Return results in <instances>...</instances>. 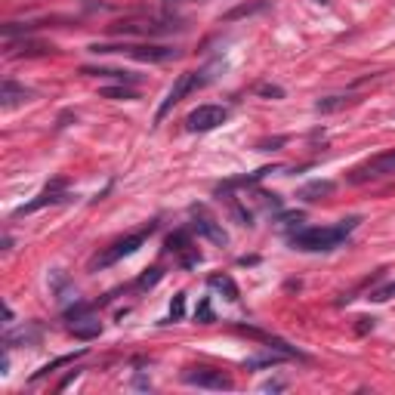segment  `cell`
Returning a JSON list of instances; mask_svg holds the SVG:
<instances>
[{
    "label": "cell",
    "mask_w": 395,
    "mask_h": 395,
    "mask_svg": "<svg viewBox=\"0 0 395 395\" xmlns=\"http://www.w3.org/2000/svg\"><path fill=\"white\" fill-rule=\"evenodd\" d=\"M210 287H213V291H222V293H226V300H238V287H235V281L232 278H229V275H213V278H210Z\"/></svg>",
    "instance_id": "5bb4252c"
},
{
    "label": "cell",
    "mask_w": 395,
    "mask_h": 395,
    "mask_svg": "<svg viewBox=\"0 0 395 395\" xmlns=\"http://www.w3.org/2000/svg\"><path fill=\"white\" fill-rule=\"evenodd\" d=\"M260 96H275V99H281V96H285V90H281V87H269V84H266V87H260Z\"/></svg>",
    "instance_id": "d4e9b609"
},
{
    "label": "cell",
    "mask_w": 395,
    "mask_h": 395,
    "mask_svg": "<svg viewBox=\"0 0 395 395\" xmlns=\"http://www.w3.org/2000/svg\"><path fill=\"white\" fill-rule=\"evenodd\" d=\"M201 325H210L213 321V309H210V300H201V306H198V315H195Z\"/></svg>",
    "instance_id": "7402d4cb"
},
{
    "label": "cell",
    "mask_w": 395,
    "mask_h": 395,
    "mask_svg": "<svg viewBox=\"0 0 395 395\" xmlns=\"http://www.w3.org/2000/svg\"><path fill=\"white\" fill-rule=\"evenodd\" d=\"M358 216H352V220H343L337 222V226H325V229H300V232L291 235V244L296 250H306V253H321V250H334L340 247L349 235L355 232V226H358Z\"/></svg>",
    "instance_id": "6da1fadb"
},
{
    "label": "cell",
    "mask_w": 395,
    "mask_h": 395,
    "mask_svg": "<svg viewBox=\"0 0 395 395\" xmlns=\"http://www.w3.org/2000/svg\"><path fill=\"white\" fill-rule=\"evenodd\" d=\"M59 201H65V180H56L52 186H47L41 195H37V201H31V204H25V207H19V213H16V216L35 213V210L47 207V204H59Z\"/></svg>",
    "instance_id": "ba28073f"
},
{
    "label": "cell",
    "mask_w": 395,
    "mask_h": 395,
    "mask_svg": "<svg viewBox=\"0 0 395 395\" xmlns=\"http://www.w3.org/2000/svg\"><path fill=\"white\" fill-rule=\"evenodd\" d=\"M198 84H201V81H198V75H192V71H186V75H180V77H176L173 90H170V93H167V99H164V102H161V108H157V115H155L157 121H161V117L167 115V111L173 108L176 102H182V99H186L189 93H192V90L198 87Z\"/></svg>",
    "instance_id": "52a82bcc"
},
{
    "label": "cell",
    "mask_w": 395,
    "mask_h": 395,
    "mask_svg": "<svg viewBox=\"0 0 395 395\" xmlns=\"http://www.w3.org/2000/svg\"><path fill=\"white\" fill-rule=\"evenodd\" d=\"M155 222H151L148 229H142V232H133V235H127V238H121V241H115L105 253H99L96 260H93V269H108V266H115L117 260H124V256H130V253H136L142 244H146V238L151 232H155Z\"/></svg>",
    "instance_id": "7a4b0ae2"
},
{
    "label": "cell",
    "mask_w": 395,
    "mask_h": 395,
    "mask_svg": "<svg viewBox=\"0 0 395 395\" xmlns=\"http://www.w3.org/2000/svg\"><path fill=\"white\" fill-rule=\"evenodd\" d=\"M99 96H102V99H136V90L117 84V87H102V90H99Z\"/></svg>",
    "instance_id": "ac0fdd59"
},
{
    "label": "cell",
    "mask_w": 395,
    "mask_h": 395,
    "mask_svg": "<svg viewBox=\"0 0 395 395\" xmlns=\"http://www.w3.org/2000/svg\"><path fill=\"white\" fill-rule=\"evenodd\" d=\"M81 355H84V349H77V352H75V355H62V358L50 361V365H44V367H41V371H37V374H35V380H37V377H44V374H50V371H52V367H59V365H68V361L81 358Z\"/></svg>",
    "instance_id": "d6986e66"
},
{
    "label": "cell",
    "mask_w": 395,
    "mask_h": 395,
    "mask_svg": "<svg viewBox=\"0 0 395 395\" xmlns=\"http://www.w3.org/2000/svg\"><path fill=\"white\" fill-rule=\"evenodd\" d=\"M226 117H229L226 105H198L186 117V127L189 133H207V130H216L220 124H226Z\"/></svg>",
    "instance_id": "277c9868"
},
{
    "label": "cell",
    "mask_w": 395,
    "mask_h": 395,
    "mask_svg": "<svg viewBox=\"0 0 395 395\" xmlns=\"http://www.w3.org/2000/svg\"><path fill=\"white\" fill-rule=\"evenodd\" d=\"M93 52H124V56H133V59H142V62H167V59L176 56V50L170 47H142V44H121V47H108V44H102V47H90Z\"/></svg>",
    "instance_id": "5b68a950"
},
{
    "label": "cell",
    "mask_w": 395,
    "mask_h": 395,
    "mask_svg": "<svg viewBox=\"0 0 395 395\" xmlns=\"http://www.w3.org/2000/svg\"><path fill=\"white\" fill-rule=\"evenodd\" d=\"M81 75L108 77V81H117V84H136V75H130V71H115V68H81Z\"/></svg>",
    "instance_id": "4fadbf2b"
},
{
    "label": "cell",
    "mask_w": 395,
    "mask_h": 395,
    "mask_svg": "<svg viewBox=\"0 0 395 395\" xmlns=\"http://www.w3.org/2000/svg\"><path fill=\"white\" fill-rule=\"evenodd\" d=\"M334 182L331 180H315V182H309V186H302L300 189V198L302 201H318V198H327V195H334Z\"/></svg>",
    "instance_id": "7c38bea8"
},
{
    "label": "cell",
    "mask_w": 395,
    "mask_h": 395,
    "mask_svg": "<svg viewBox=\"0 0 395 395\" xmlns=\"http://www.w3.org/2000/svg\"><path fill=\"white\" fill-rule=\"evenodd\" d=\"M349 102H352V96H327V99H318V102H315V111H321V115H331V111H340Z\"/></svg>",
    "instance_id": "9a60e30c"
},
{
    "label": "cell",
    "mask_w": 395,
    "mask_h": 395,
    "mask_svg": "<svg viewBox=\"0 0 395 395\" xmlns=\"http://www.w3.org/2000/svg\"><path fill=\"white\" fill-rule=\"evenodd\" d=\"M189 386H198V389H232V377L222 371H213V367H192V371L182 374Z\"/></svg>",
    "instance_id": "8992f818"
},
{
    "label": "cell",
    "mask_w": 395,
    "mask_h": 395,
    "mask_svg": "<svg viewBox=\"0 0 395 395\" xmlns=\"http://www.w3.org/2000/svg\"><path fill=\"white\" fill-rule=\"evenodd\" d=\"M195 232L204 235L207 241H213V244H226L229 241V235L222 232V226H216L210 216H195Z\"/></svg>",
    "instance_id": "30bf717a"
},
{
    "label": "cell",
    "mask_w": 395,
    "mask_h": 395,
    "mask_svg": "<svg viewBox=\"0 0 395 395\" xmlns=\"http://www.w3.org/2000/svg\"><path fill=\"white\" fill-rule=\"evenodd\" d=\"M182 315H186V293H176L173 302H170V321H180Z\"/></svg>",
    "instance_id": "ffe728a7"
},
{
    "label": "cell",
    "mask_w": 395,
    "mask_h": 395,
    "mask_svg": "<svg viewBox=\"0 0 395 395\" xmlns=\"http://www.w3.org/2000/svg\"><path fill=\"white\" fill-rule=\"evenodd\" d=\"M262 389H266V392H272V389H285V383H281V380H275V383H266Z\"/></svg>",
    "instance_id": "484cf974"
},
{
    "label": "cell",
    "mask_w": 395,
    "mask_h": 395,
    "mask_svg": "<svg viewBox=\"0 0 395 395\" xmlns=\"http://www.w3.org/2000/svg\"><path fill=\"white\" fill-rule=\"evenodd\" d=\"M71 334H75L77 340H93V337H99V334H102V325H99V321H93V318H90V325H81V321H75V325H71Z\"/></svg>",
    "instance_id": "2e32d148"
},
{
    "label": "cell",
    "mask_w": 395,
    "mask_h": 395,
    "mask_svg": "<svg viewBox=\"0 0 395 395\" xmlns=\"http://www.w3.org/2000/svg\"><path fill=\"white\" fill-rule=\"evenodd\" d=\"M386 176H395V148L383 151V155L371 157V161H365V164H358L355 170H349V182H352V186L374 182V180H386Z\"/></svg>",
    "instance_id": "3957f363"
},
{
    "label": "cell",
    "mask_w": 395,
    "mask_h": 395,
    "mask_svg": "<svg viewBox=\"0 0 395 395\" xmlns=\"http://www.w3.org/2000/svg\"><path fill=\"white\" fill-rule=\"evenodd\" d=\"M161 281V269H148V275H142L139 278V287H151Z\"/></svg>",
    "instance_id": "603a6c76"
},
{
    "label": "cell",
    "mask_w": 395,
    "mask_h": 395,
    "mask_svg": "<svg viewBox=\"0 0 395 395\" xmlns=\"http://www.w3.org/2000/svg\"><path fill=\"white\" fill-rule=\"evenodd\" d=\"M287 358H293V355L285 352V349H278V346H269L266 352L247 358V367L250 371H256V367H272V365H281V361H287Z\"/></svg>",
    "instance_id": "9c48e42d"
},
{
    "label": "cell",
    "mask_w": 395,
    "mask_h": 395,
    "mask_svg": "<svg viewBox=\"0 0 395 395\" xmlns=\"http://www.w3.org/2000/svg\"><path fill=\"white\" fill-rule=\"evenodd\" d=\"M167 250L170 253H186V250H192V241H189V232H176L167 238Z\"/></svg>",
    "instance_id": "e0dca14e"
},
{
    "label": "cell",
    "mask_w": 395,
    "mask_h": 395,
    "mask_svg": "<svg viewBox=\"0 0 395 395\" xmlns=\"http://www.w3.org/2000/svg\"><path fill=\"white\" fill-rule=\"evenodd\" d=\"M28 99H31V90L19 87V84H12V81H3V87H0V102H3V108H12V105L28 102Z\"/></svg>",
    "instance_id": "8fae6325"
},
{
    "label": "cell",
    "mask_w": 395,
    "mask_h": 395,
    "mask_svg": "<svg viewBox=\"0 0 395 395\" xmlns=\"http://www.w3.org/2000/svg\"><path fill=\"white\" fill-rule=\"evenodd\" d=\"M256 10H262V3H253V6H238V10H232L226 19H238V16H244V12H256Z\"/></svg>",
    "instance_id": "cb8c5ba5"
},
{
    "label": "cell",
    "mask_w": 395,
    "mask_h": 395,
    "mask_svg": "<svg viewBox=\"0 0 395 395\" xmlns=\"http://www.w3.org/2000/svg\"><path fill=\"white\" fill-rule=\"evenodd\" d=\"M392 296H395V281H389V285H383L380 291H374L371 300H374V302H386V300H392Z\"/></svg>",
    "instance_id": "44dd1931"
}]
</instances>
